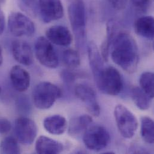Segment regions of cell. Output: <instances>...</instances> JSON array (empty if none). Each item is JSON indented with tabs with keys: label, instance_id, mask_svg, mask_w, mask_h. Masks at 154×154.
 Listing matches in <instances>:
<instances>
[{
	"label": "cell",
	"instance_id": "obj_1",
	"mask_svg": "<svg viewBox=\"0 0 154 154\" xmlns=\"http://www.w3.org/2000/svg\"><path fill=\"white\" fill-rule=\"evenodd\" d=\"M110 50L111 58L116 65L128 73L136 72L139 62V49L130 34L125 31L117 32Z\"/></svg>",
	"mask_w": 154,
	"mask_h": 154
},
{
	"label": "cell",
	"instance_id": "obj_2",
	"mask_svg": "<svg viewBox=\"0 0 154 154\" xmlns=\"http://www.w3.org/2000/svg\"><path fill=\"white\" fill-rule=\"evenodd\" d=\"M98 88L104 94L117 95L122 90L123 80L119 72L113 67H104L95 76Z\"/></svg>",
	"mask_w": 154,
	"mask_h": 154
},
{
	"label": "cell",
	"instance_id": "obj_3",
	"mask_svg": "<svg viewBox=\"0 0 154 154\" xmlns=\"http://www.w3.org/2000/svg\"><path fill=\"white\" fill-rule=\"evenodd\" d=\"M61 94V90L57 85L49 82H42L33 89V103L37 109H48L54 104Z\"/></svg>",
	"mask_w": 154,
	"mask_h": 154
},
{
	"label": "cell",
	"instance_id": "obj_4",
	"mask_svg": "<svg viewBox=\"0 0 154 154\" xmlns=\"http://www.w3.org/2000/svg\"><path fill=\"white\" fill-rule=\"evenodd\" d=\"M114 116L121 135L125 139L133 137L139 126L136 116L122 104H118L115 107Z\"/></svg>",
	"mask_w": 154,
	"mask_h": 154
},
{
	"label": "cell",
	"instance_id": "obj_5",
	"mask_svg": "<svg viewBox=\"0 0 154 154\" xmlns=\"http://www.w3.org/2000/svg\"><path fill=\"white\" fill-rule=\"evenodd\" d=\"M69 17L79 47H83L86 38V14L83 4L77 1L69 7Z\"/></svg>",
	"mask_w": 154,
	"mask_h": 154
},
{
	"label": "cell",
	"instance_id": "obj_6",
	"mask_svg": "<svg viewBox=\"0 0 154 154\" xmlns=\"http://www.w3.org/2000/svg\"><path fill=\"white\" fill-rule=\"evenodd\" d=\"M83 140L88 149L99 152L109 145L110 136L105 127L101 125H94L89 127L85 130Z\"/></svg>",
	"mask_w": 154,
	"mask_h": 154
},
{
	"label": "cell",
	"instance_id": "obj_7",
	"mask_svg": "<svg viewBox=\"0 0 154 154\" xmlns=\"http://www.w3.org/2000/svg\"><path fill=\"white\" fill-rule=\"evenodd\" d=\"M34 50L35 57L42 65L50 69L58 66V57L52 43L47 38L38 37L35 42Z\"/></svg>",
	"mask_w": 154,
	"mask_h": 154
},
{
	"label": "cell",
	"instance_id": "obj_8",
	"mask_svg": "<svg viewBox=\"0 0 154 154\" xmlns=\"http://www.w3.org/2000/svg\"><path fill=\"white\" fill-rule=\"evenodd\" d=\"M9 31L15 37H29L35 32L34 22L20 12L11 13L8 16Z\"/></svg>",
	"mask_w": 154,
	"mask_h": 154
},
{
	"label": "cell",
	"instance_id": "obj_9",
	"mask_svg": "<svg viewBox=\"0 0 154 154\" xmlns=\"http://www.w3.org/2000/svg\"><path fill=\"white\" fill-rule=\"evenodd\" d=\"M14 132L17 141L25 145H31L37 134L35 122L30 118L20 117L16 119Z\"/></svg>",
	"mask_w": 154,
	"mask_h": 154
},
{
	"label": "cell",
	"instance_id": "obj_10",
	"mask_svg": "<svg viewBox=\"0 0 154 154\" xmlns=\"http://www.w3.org/2000/svg\"><path fill=\"white\" fill-rule=\"evenodd\" d=\"M75 92L77 98L85 105L90 114L98 116L100 114V107L97 101L94 89L85 83H79L75 86Z\"/></svg>",
	"mask_w": 154,
	"mask_h": 154
},
{
	"label": "cell",
	"instance_id": "obj_11",
	"mask_svg": "<svg viewBox=\"0 0 154 154\" xmlns=\"http://www.w3.org/2000/svg\"><path fill=\"white\" fill-rule=\"evenodd\" d=\"M38 7L42 19L46 23L59 20L64 15L61 0H39Z\"/></svg>",
	"mask_w": 154,
	"mask_h": 154
},
{
	"label": "cell",
	"instance_id": "obj_12",
	"mask_svg": "<svg viewBox=\"0 0 154 154\" xmlns=\"http://www.w3.org/2000/svg\"><path fill=\"white\" fill-rule=\"evenodd\" d=\"M11 51L14 60L19 63L26 66H29L33 63V52L26 42L14 40L11 44Z\"/></svg>",
	"mask_w": 154,
	"mask_h": 154
},
{
	"label": "cell",
	"instance_id": "obj_13",
	"mask_svg": "<svg viewBox=\"0 0 154 154\" xmlns=\"http://www.w3.org/2000/svg\"><path fill=\"white\" fill-rule=\"evenodd\" d=\"M46 35L48 40L52 43L61 46H68L73 40L70 30L62 25H54L49 28Z\"/></svg>",
	"mask_w": 154,
	"mask_h": 154
},
{
	"label": "cell",
	"instance_id": "obj_14",
	"mask_svg": "<svg viewBox=\"0 0 154 154\" xmlns=\"http://www.w3.org/2000/svg\"><path fill=\"white\" fill-rule=\"evenodd\" d=\"M10 79L13 88L19 92L26 91L30 86L29 73L19 66H14L11 69Z\"/></svg>",
	"mask_w": 154,
	"mask_h": 154
},
{
	"label": "cell",
	"instance_id": "obj_15",
	"mask_svg": "<svg viewBox=\"0 0 154 154\" xmlns=\"http://www.w3.org/2000/svg\"><path fill=\"white\" fill-rule=\"evenodd\" d=\"M63 150L64 145L61 142L46 136H40L35 143V151L37 154H60Z\"/></svg>",
	"mask_w": 154,
	"mask_h": 154
},
{
	"label": "cell",
	"instance_id": "obj_16",
	"mask_svg": "<svg viewBox=\"0 0 154 154\" xmlns=\"http://www.w3.org/2000/svg\"><path fill=\"white\" fill-rule=\"evenodd\" d=\"M66 119L60 115H55L46 118L43 121V127L46 131L54 135H61L67 128Z\"/></svg>",
	"mask_w": 154,
	"mask_h": 154
},
{
	"label": "cell",
	"instance_id": "obj_17",
	"mask_svg": "<svg viewBox=\"0 0 154 154\" xmlns=\"http://www.w3.org/2000/svg\"><path fill=\"white\" fill-rule=\"evenodd\" d=\"M154 19L151 16H142L139 18L134 23L136 32L145 38H154Z\"/></svg>",
	"mask_w": 154,
	"mask_h": 154
},
{
	"label": "cell",
	"instance_id": "obj_18",
	"mask_svg": "<svg viewBox=\"0 0 154 154\" xmlns=\"http://www.w3.org/2000/svg\"><path fill=\"white\" fill-rule=\"evenodd\" d=\"M88 51L90 66L94 76L104 67V61L101 52L94 43L90 42L89 43Z\"/></svg>",
	"mask_w": 154,
	"mask_h": 154
},
{
	"label": "cell",
	"instance_id": "obj_19",
	"mask_svg": "<svg viewBox=\"0 0 154 154\" xmlns=\"http://www.w3.org/2000/svg\"><path fill=\"white\" fill-rule=\"evenodd\" d=\"M92 122V118L88 115H82L71 120L69 132L71 135L76 136L86 130Z\"/></svg>",
	"mask_w": 154,
	"mask_h": 154
},
{
	"label": "cell",
	"instance_id": "obj_20",
	"mask_svg": "<svg viewBox=\"0 0 154 154\" xmlns=\"http://www.w3.org/2000/svg\"><path fill=\"white\" fill-rule=\"evenodd\" d=\"M131 97L136 106L142 110H148L151 106V99L140 88L135 86L131 89Z\"/></svg>",
	"mask_w": 154,
	"mask_h": 154
},
{
	"label": "cell",
	"instance_id": "obj_21",
	"mask_svg": "<svg viewBox=\"0 0 154 154\" xmlns=\"http://www.w3.org/2000/svg\"><path fill=\"white\" fill-rule=\"evenodd\" d=\"M141 136L145 142L154 143V121L150 117L143 116L141 118Z\"/></svg>",
	"mask_w": 154,
	"mask_h": 154
},
{
	"label": "cell",
	"instance_id": "obj_22",
	"mask_svg": "<svg viewBox=\"0 0 154 154\" xmlns=\"http://www.w3.org/2000/svg\"><path fill=\"white\" fill-rule=\"evenodd\" d=\"M140 88L151 98L154 97V75L152 72L143 73L139 79Z\"/></svg>",
	"mask_w": 154,
	"mask_h": 154
},
{
	"label": "cell",
	"instance_id": "obj_23",
	"mask_svg": "<svg viewBox=\"0 0 154 154\" xmlns=\"http://www.w3.org/2000/svg\"><path fill=\"white\" fill-rule=\"evenodd\" d=\"M20 152L18 141L13 137H6L0 143V152L1 154H17Z\"/></svg>",
	"mask_w": 154,
	"mask_h": 154
},
{
	"label": "cell",
	"instance_id": "obj_24",
	"mask_svg": "<svg viewBox=\"0 0 154 154\" xmlns=\"http://www.w3.org/2000/svg\"><path fill=\"white\" fill-rule=\"evenodd\" d=\"M63 60L65 65L70 69H75L80 64V58L76 51L69 49L63 54Z\"/></svg>",
	"mask_w": 154,
	"mask_h": 154
},
{
	"label": "cell",
	"instance_id": "obj_25",
	"mask_svg": "<svg viewBox=\"0 0 154 154\" xmlns=\"http://www.w3.org/2000/svg\"><path fill=\"white\" fill-rule=\"evenodd\" d=\"M134 7L139 11L145 12L150 5V0H131Z\"/></svg>",
	"mask_w": 154,
	"mask_h": 154
},
{
	"label": "cell",
	"instance_id": "obj_26",
	"mask_svg": "<svg viewBox=\"0 0 154 154\" xmlns=\"http://www.w3.org/2000/svg\"><path fill=\"white\" fill-rule=\"evenodd\" d=\"M11 129L10 122L5 118H0V134H8Z\"/></svg>",
	"mask_w": 154,
	"mask_h": 154
},
{
	"label": "cell",
	"instance_id": "obj_27",
	"mask_svg": "<svg viewBox=\"0 0 154 154\" xmlns=\"http://www.w3.org/2000/svg\"><path fill=\"white\" fill-rule=\"evenodd\" d=\"M109 1L113 8L122 10L126 7L128 0H109Z\"/></svg>",
	"mask_w": 154,
	"mask_h": 154
},
{
	"label": "cell",
	"instance_id": "obj_28",
	"mask_svg": "<svg viewBox=\"0 0 154 154\" xmlns=\"http://www.w3.org/2000/svg\"><path fill=\"white\" fill-rule=\"evenodd\" d=\"M5 26V16L2 10H0V36L3 34Z\"/></svg>",
	"mask_w": 154,
	"mask_h": 154
},
{
	"label": "cell",
	"instance_id": "obj_29",
	"mask_svg": "<svg viewBox=\"0 0 154 154\" xmlns=\"http://www.w3.org/2000/svg\"><path fill=\"white\" fill-rule=\"evenodd\" d=\"M3 63V55H2V50L1 46L0 45V66L2 65Z\"/></svg>",
	"mask_w": 154,
	"mask_h": 154
},
{
	"label": "cell",
	"instance_id": "obj_30",
	"mask_svg": "<svg viewBox=\"0 0 154 154\" xmlns=\"http://www.w3.org/2000/svg\"><path fill=\"white\" fill-rule=\"evenodd\" d=\"M1 87H0V94H1Z\"/></svg>",
	"mask_w": 154,
	"mask_h": 154
},
{
	"label": "cell",
	"instance_id": "obj_31",
	"mask_svg": "<svg viewBox=\"0 0 154 154\" xmlns=\"http://www.w3.org/2000/svg\"><path fill=\"white\" fill-rule=\"evenodd\" d=\"M1 0H0V2H1Z\"/></svg>",
	"mask_w": 154,
	"mask_h": 154
}]
</instances>
